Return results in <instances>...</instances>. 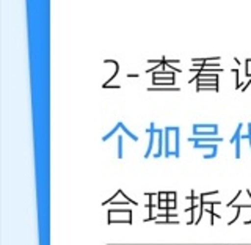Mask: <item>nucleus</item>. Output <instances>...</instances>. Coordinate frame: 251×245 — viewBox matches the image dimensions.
<instances>
[{
	"mask_svg": "<svg viewBox=\"0 0 251 245\" xmlns=\"http://www.w3.org/2000/svg\"><path fill=\"white\" fill-rule=\"evenodd\" d=\"M118 141H120V157H123V138L120 137V140H118Z\"/></svg>",
	"mask_w": 251,
	"mask_h": 245,
	"instance_id": "nucleus-2",
	"label": "nucleus"
},
{
	"mask_svg": "<svg viewBox=\"0 0 251 245\" xmlns=\"http://www.w3.org/2000/svg\"><path fill=\"white\" fill-rule=\"evenodd\" d=\"M218 124H193V129H217ZM196 136H217L218 131H193Z\"/></svg>",
	"mask_w": 251,
	"mask_h": 245,
	"instance_id": "nucleus-1",
	"label": "nucleus"
}]
</instances>
